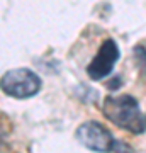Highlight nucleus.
Listing matches in <instances>:
<instances>
[{"instance_id":"obj_1","label":"nucleus","mask_w":146,"mask_h":153,"mask_svg":"<svg viewBox=\"0 0 146 153\" xmlns=\"http://www.w3.org/2000/svg\"><path fill=\"white\" fill-rule=\"evenodd\" d=\"M102 112L121 129L141 134L146 129V117L133 95H109L102 102Z\"/></svg>"},{"instance_id":"obj_2","label":"nucleus","mask_w":146,"mask_h":153,"mask_svg":"<svg viewBox=\"0 0 146 153\" xmlns=\"http://www.w3.org/2000/svg\"><path fill=\"white\" fill-rule=\"evenodd\" d=\"M2 92L16 99H29L41 90V78L29 68H14L0 78Z\"/></svg>"},{"instance_id":"obj_3","label":"nucleus","mask_w":146,"mask_h":153,"mask_svg":"<svg viewBox=\"0 0 146 153\" xmlns=\"http://www.w3.org/2000/svg\"><path fill=\"white\" fill-rule=\"evenodd\" d=\"M76 140L80 145L92 152H116V143H117L107 128H104L95 121H88L78 126Z\"/></svg>"},{"instance_id":"obj_4","label":"nucleus","mask_w":146,"mask_h":153,"mask_svg":"<svg viewBox=\"0 0 146 153\" xmlns=\"http://www.w3.org/2000/svg\"><path fill=\"white\" fill-rule=\"evenodd\" d=\"M119 46L114 39H105L100 48H99L97 55L90 61V65L87 66V73L92 80H102L110 71L114 70V65L119 60Z\"/></svg>"},{"instance_id":"obj_5","label":"nucleus","mask_w":146,"mask_h":153,"mask_svg":"<svg viewBox=\"0 0 146 153\" xmlns=\"http://www.w3.org/2000/svg\"><path fill=\"white\" fill-rule=\"evenodd\" d=\"M134 60L139 71L146 76V48L145 46H136L134 48Z\"/></svg>"}]
</instances>
